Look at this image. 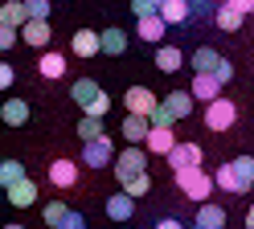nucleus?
I'll return each instance as SVG.
<instances>
[{
	"mask_svg": "<svg viewBox=\"0 0 254 229\" xmlns=\"http://www.w3.org/2000/svg\"><path fill=\"white\" fill-rule=\"evenodd\" d=\"M177 188H181V192H185L193 205H205V201L213 196L217 180H213L209 172H205L201 164H193V168H181V172H177Z\"/></svg>",
	"mask_w": 254,
	"mask_h": 229,
	"instance_id": "1",
	"label": "nucleus"
},
{
	"mask_svg": "<svg viewBox=\"0 0 254 229\" xmlns=\"http://www.w3.org/2000/svg\"><path fill=\"white\" fill-rule=\"evenodd\" d=\"M148 147L144 143H127L123 152L115 156V164H111V168H115V176H119V184H127V180L131 176H139V172H148Z\"/></svg>",
	"mask_w": 254,
	"mask_h": 229,
	"instance_id": "2",
	"label": "nucleus"
},
{
	"mask_svg": "<svg viewBox=\"0 0 254 229\" xmlns=\"http://www.w3.org/2000/svg\"><path fill=\"white\" fill-rule=\"evenodd\" d=\"M234 123H238V107L230 103L226 94L213 98V103H205V127L209 131H230Z\"/></svg>",
	"mask_w": 254,
	"mask_h": 229,
	"instance_id": "3",
	"label": "nucleus"
},
{
	"mask_svg": "<svg viewBox=\"0 0 254 229\" xmlns=\"http://www.w3.org/2000/svg\"><path fill=\"white\" fill-rule=\"evenodd\" d=\"M82 164L86 168H107V164H115V143H111V135H99V139H86L82 143Z\"/></svg>",
	"mask_w": 254,
	"mask_h": 229,
	"instance_id": "4",
	"label": "nucleus"
},
{
	"mask_svg": "<svg viewBox=\"0 0 254 229\" xmlns=\"http://www.w3.org/2000/svg\"><path fill=\"white\" fill-rule=\"evenodd\" d=\"M164 160H168V168H172V172H181V168H193V164H201L205 152H201V143H177Z\"/></svg>",
	"mask_w": 254,
	"mask_h": 229,
	"instance_id": "5",
	"label": "nucleus"
},
{
	"mask_svg": "<svg viewBox=\"0 0 254 229\" xmlns=\"http://www.w3.org/2000/svg\"><path fill=\"white\" fill-rule=\"evenodd\" d=\"M123 107H127V111H135V114H148V119H152V111L160 107V98H156L148 86H131V90L123 94Z\"/></svg>",
	"mask_w": 254,
	"mask_h": 229,
	"instance_id": "6",
	"label": "nucleus"
},
{
	"mask_svg": "<svg viewBox=\"0 0 254 229\" xmlns=\"http://www.w3.org/2000/svg\"><path fill=\"white\" fill-rule=\"evenodd\" d=\"M70 49H74L78 57H99L103 54V33L99 29H78L74 41H70Z\"/></svg>",
	"mask_w": 254,
	"mask_h": 229,
	"instance_id": "7",
	"label": "nucleus"
},
{
	"mask_svg": "<svg viewBox=\"0 0 254 229\" xmlns=\"http://www.w3.org/2000/svg\"><path fill=\"white\" fill-rule=\"evenodd\" d=\"M107 217L111 221H131L135 217V196L127 192V188L123 192H111L107 196Z\"/></svg>",
	"mask_w": 254,
	"mask_h": 229,
	"instance_id": "8",
	"label": "nucleus"
},
{
	"mask_svg": "<svg viewBox=\"0 0 254 229\" xmlns=\"http://www.w3.org/2000/svg\"><path fill=\"white\" fill-rule=\"evenodd\" d=\"M123 139L127 143H148V131H152V119L148 114H135V111H127V119H123Z\"/></svg>",
	"mask_w": 254,
	"mask_h": 229,
	"instance_id": "9",
	"label": "nucleus"
},
{
	"mask_svg": "<svg viewBox=\"0 0 254 229\" xmlns=\"http://www.w3.org/2000/svg\"><path fill=\"white\" fill-rule=\"evenodd\" d=\"M21 41L33 45V49H45V45H50V25H45L41 16H29V21L21 25Z\"/></svg>",
	"mask_w": 254,
	"mask_h": 229,
	"instance_id": "10",
	"label": "nucleus"
},
{
	"mask_svg": "<svg viewBox=\"0 0 254 229\" xmlns=\"http://www.w3.org/2000/svg\"><path fill=\"white\" fill-rule=\"evenodd\" d=\"M50 184L54 188H74L78 184V164L74 160H54L50 164Z\"/></svg>",
	"mask_w": 254,
	"mask_h": 229,
	"instance_id": "11",
	"label": "nucleus"
},
{
	"mask_svg": "<svg viewBox=\"0 0 254 229\" xmlns=\"http://www.w3.org/2000/svg\"><path fill=\"white\" fill-rule=\"evenodd\" d=\"M221 90H226V82H221L217 74H193V94L201 98V103H213V98H221Z\"/></svg>",
	"mask_w": 254,
	"mask_h": 229,
	"instance_id": "12",
	"label": "nucleus"
},
{
	"mask_svg": "<svg viewBox=\"0 0 254 229\" xmlns=\"http://www.w3.org/2000/svg\"><path fill=\"white\" fill-rule=\"evenodd\" d=\"M0 119H4L8 127H25L29 119H33V111H29V103H25V98H8V103L0 107Z\"/></svg>",
	"mask_w": 254,
	"mask_h": 229,
	"instance_id": "13",
	"label": "nucleus"
},
{
	"mask_svg": "<svg viewBox=\"0 0 254 229\" xmlns=\"http://www.w3.org/2000/svg\"><path fill=\"white\" fill-rule=\"evenodd\" d=\"M144 147H148L152 156H168L172 147H177V135H172V127H152V131H148V143H144Z\"/></svg>",
	"mask_w": 254,
	"mask_h": 229,
	"instance_id": "14",
	"label": "nucleus"
},
{
	"mask_svg": "<svg viewBox=\"0 0 254 229\" xmlns=\"http://www.w3.org/2000/svg\"><path fill=\"white\" fill-rule=\"evenodd\" d=\"M164 29H168V21H164L160 12H148V16H139V37H144V41L160 45V41H164Z\"/></svg>",
	"mask_w": 254,
	"mask_h": 229,
	"instance_id": "15",
	"label": "nucleus"
},
{
	"mask_svg": "<svg viewBox=\"0 0 254 229\" xmlns=\"http://www.w3.org/2000/svg\"><path fill=\"white\" fill-rule=\"evenodd\" d=\"M193 90H168L164 94V107L172 111V114H177V119H189V114H193Z\"/></svg>",
	"mask_w": 254,
	"mask_h": 229,
	"instance_id": "16",
	"label": "nucleus"
},
{
	"mask_svg": "<svg viewBox=\"0 0 254 229\" xmlns=\"http://www.w3.org/2000/svg\"><path fill=\"white\" fill-rule=\"evenodd\" d=\"M213 180H217V188H221V192H230V196H234V192H246V188H242V180H238L234 160H226V164H221V168L213 172Z\"/></svg>",
	"mask_w": 254,
	"mask_h": 229,
	"instance_id": "17",
	"label": "nucleus"
},
{
	"mask_svg": "<svg viewBox=\"0 0 254 229\" xmlns=\"http://www.w3.org/2000/svg\"><path fill=\"white\" fill-rule=\"evenodd\" d=\"M152 61H156V70H160V74H177L185 57H181V49H177V45H160Z\"/></svg>",
	"mask_w": 254,
	"mask_h": 229,
	"instance_id": "18",
	"label": "nucleus"
},
{
	"mask_svg": "<svg viewBox=\"0 0 254 229\" xmlns=\"http://www.w3.org/2000/svg\"><path fill=\"white\" fill-rule=\"evenodd\" d=\"M8 201L17 205V209H29V205L37 201V184H33V180H29V176H25V180H17V184L8 188Z\"/></svg>",
	"mask_w": 254,
	"mask_h": 229,
	"instance_id": "19",
	"label": "nucleus"
},
{
	"mask_svg": "<svg viewBox=\"0 0 254 229\" xmlns=\"http://www.w3.org/2000/svg\"><path fill=\"white\" fill-rule=\"evenodd\" d=\"M189 12H193V0H164V4H160V16L168 25H185Z\"/></svg>",
	"mask_w": 254,
	"mask_h": 229,
	"instance_id": "20",
	"label": "nucleus"
},
{
	"mask_svg": "<svg viewBox=\"0 0 254 229\" xmlns=\"http://www.w3.org/2000/svg\"><path fill=\"white\" fill-rule=\"evenodd\" d=\"M242 16H246V12H238V8L230 4V0H226V4H221V8L213 12V25H217L221 33H234V29H242Z\"/></svg>",
	"mask_w": 254,
	"mask_h": 229,
	"instance_id": "21",
	"label": "nucleus"
},
{
	"mask_svg": "<svg viewBox=\"0 0 254 229\" xmlns=\"http://www.w3.org/2000/svg\"><path fill=\"white\" fill-rule=\"evenodd\" d=\"M99 94H103V86H99V82H90V78H78V82H74V90H70V98H74L78 107H90Z\"/></svg>",
	"mask_w": 254,
	"mask_h": 229,
	"instance_id": "22",
	"label": "nucleus"
},
{
	"mask_svg": "<svg viewBox=\"0 0 254 229\" xmlns=\"http://www.w3.org/2000/svg\"><path fill=\"white\" fill-rule=\"evenodd\" d=\"M217 65H221V54L209 49V45H201L197 54H193V74H213Z\"/></svg>",
	"mask_w": 254,
	"mask_h": 229,
	"instance_id": "23",
	"label": "nucleus"
},
{
	"mask_svg": "<svg viewBox=\"0 0 254 229\" xmlns=\"http://www.w3.org/2000/svg\"><path fill=\"white\" fill-rule=\"evenodd\" d=\"M197 225H205V229H221V225H226V209L213 205V201H205V205L197 209Z\"/></svg>",
	"mask_w": 254,
	"mask_h": 229,
	"instance_id": "24",
	"label": "nucleus"
},
{
	"mask_svg": "<svg viewBox=\"0 0 254 229\" xmlns=\"http://www.w3.org/2000/svg\"><path fill=\"white\" fill-rule=\"evenodd\" d=\"M29 21V8H25V0H8L4 8H0V25H12V29H21Z\"/></svg>",
	"mask_w": 254,
	"mask_h": 229,
	"instance_id": "25",
	"label": "nucleus"
},
{
	"mask_svg": "<svg viewBox=\"0 0 254 229\" xmlns=\"http://www.w3.org/2000/svg\"><path fill=\"white\" fill-rule=\"evenodd\" d=\"M37 70H41V78H62V74H66V57H62V54H54V49H50V54H41Z\"/></svg>",
	"mask_w": 254,
	"mask_h": 229,
	"instance_id": "26",
	"label": "nucleus"
},
{
	"mask_svg": "<svg viewBox=\"0 0 254 229\" xmlns=\"http://www.w3.org/2000/svg\"><path fill=\"white\" fill-rule=\"evenodd\" d=\"M123 49H127V33L123 29H103V54L115 57V54H123Z\"/></svg>",
	"mask_w": 254,
	"mask_h": 229,
	"instance_id": "27",
	"label": "nucleus"
},
{
	"mask_svg": "<svg viewBox=\"0 0 254 229\" xmlns=\"http://www.w3.org/2000/svg\"><path fill=\"white\" fill-rule=\"evenodd\" d=\"M17 180H25V164L21 160H4V164H0V184L12 188Z\"/></svg>",
	"mask_w": 254,
	"mask_h": 229,
	"instance_id": "28",
	"label": "nucleus"
},
{
	"mask_svg": "<svg viewBox=\"0 0 254 229\" xmlns=\"http://www.w3.org/2000/svg\"><path fill=\"white\" fill-rule=\"evenodd\" d=\"M41 217H45V225H54V229H58L62 221H66V217H70V209H66V205H62V201H50V205H45V209H41Z\"/></svg>",
	"mask_w": 254,
	"mask_h": 229,
	"instance_id": "29",
	"label": "nucleus"
},
{
	"mask_svg": "<svg viewBox=\"0 0 254 229\" xmlns=\"http://www.w3.org/2000/svg\"><path fill=\"white\" fill-rule=\"evenodd\" d=\"M234 168H238V180H242V188L250 192V188H254V160H250V156H238V160H234Z\"/></svg>",
	"mask_w": 254,
	"mask_h": 229,
	"instance_id": "30",
	"label": "nucleus"
},
{
	"mask_svg": "<svg viewBox=\"0 0 254 229\" xmlns=\"http://www.w3.org/2000/svg\"><path fill=\"white\" fill-rule=\"evenodd\" d=\"M78 135H82V143H86V139H99V135H107V131H103V119L86 114V119L78 123Z\"/></svg>",
	"mask_w": 254,
	"mask_h": 229,
	"instance_id": "31",
	"label": "nucleus"
},
{
	"mask_svg": "<svg viewBox=\"0 0 254 229\" xmlns=\"http://www.w3.org/2000/svg\"><path fill=\"white\" fill-rule=\"evenodd\" d=\"M123 188L131 192V196H144V192H152V176H148V172H139V176H131V180H127Z\"/></svg>",
	"mask_w": 254,
	"mask_h": 229,
	"instance_id": "32",
	"label": "nucleus"
},
{
	"mask_svg": "<svg viewBox=\"0 0 254 229\" xmlns=\"http://www.w3.org/2000/svg\"><path fill=\"white\" fill-rule=\"evenodd\" d=\"M172 123H177V114H172V111L164 107V98H160V107L152 111V127H172Z\"/></svg>",
	"mask_w": 254,
	"mask_h": 229,
	"instance_id": "33",
	"label": "nucleus"
},
{
	"mask_svg": "<svg viewBox=\"0 0 254 229\" xmlns=\"http://www.w3.org/2000/svg\"><path fill=\"white\" fill-rule=\"evenodd\" d=\"M21 41V29H12V25H0V49H12Z\"/></svg>",
	"mask_w": 254,
	"mask_h": 229,
	"instance_id": "34",
	"label": "nucleus"
},
{
	"mask_svg": "<svg viewBox=\"0 0 254 229\" xmlns=\"http://www.w3.org/2000/svg\"><path fill=\"white\" fill-rule=\"evenodd\" d=\"M82 111H86V114H94V119H103V114L111 111V98H107V94H99V98H94L90 107H82Z\"/></svg>",
	"mask_w": 254,
	"mask_h": 229,
	"instance_id": "35",
	"label": "nucleus"
},
{
	"mask_svg": "<svg viewBox=\"0 0 254 229\" xmlns=\"http://www.w3.org/2000/svg\"><path fill=\"white\" fill-rule=\"evenodd\" d=\"M25 8H29V16H50V0H25Z\"/></svg>",
	"mask_w": 254,
	"mask_h": 229,
	"instance_id": "36",
	"label": "nucleus"
},
{
	"mask_svg": "<svg viewBox=\"0 0 254 229\" xmlns=\"http://www.w3.org/2000/svg\"><path fill=\"white\" fill-rule=\"evenodd\" d=\"M131 12L135 16H148V12H160V4H156V0H131Z\"/></svg>",
	"mask_w": 254,
	"mask_h": 229,
	"instance_id": "37",
	"label": "nucleus"
},
{
	"mask_svg": "<svg viewBox=\"0 0 254 229\" xmlns=\"http://www.w3.org/2000/svg\"><path fill=\"white\" fill-rule=\"evenodd\" d=\"M58 229H86V221H82V213H74V209H70V217L62 221Z\"/></svg>",
	"mask_w": 254,
	"mask_h": 229,
	"instance_id": "38",
	"label": "nucleus"
},
{
	"mask_svg": "<svg viewBox=\"0 0 254 229\" xmlns=\"http://www.w3.org/2000/svg\"><path fill=\"white\" fill-rule=\"evenodd\" d=\"M152 229H189V225H181L177 217H160V221H156Z\"/></svg>",
	"mask_w": 254,
	"mask_h": 229,
	"instance_id": "39",
	"label": "nucleus"
},
{
	"mask_svg": "<svg viewBox=\"0 0 254 229\" xmlns=\"http://www.w3.org/2000/svg\"><path fill=\"white\" fill-rule=\"evenodd\" d=\"M213 74H217V78H221V82H230V78H234V65H230V61H226V57H221V65H217V70H213Z\"/></svg>",
	"mask_w": 254,
	"mask_h": 229,
	"instance_id": "40",
	"label": "nucleus"
},
{
	"mask_svg": "<svg viewBox=\"0 0 254 229\" xmlns=\"http://www.w3.org/2000/svg\"><path fill=\"white\" fill-rule=\"evenodd\" d=\"M0 86H12V65H0Z\"/></svg>",
	"mask_w": 254,
	"mask_h": 229,
	"instance_id": "41",
	"label": "nucleus"
},
{
	"mask_svg": "<svg viewBox=\"0 0 254 229\" xmlns=\"http://www.w3.org/2000/svg\"><path fill=\"white\" fill-rule=\"evenodd\" d=\"M230 4H234L238 12H254V0H230Z\"/></svg>",
	"mask_w": 254,
	"mask_h": 229,
	"instance_id": "42",
	"label": "nucleus"
},
{
	"mask_svg": "<svg viewBox=\"0 0 254 229\" xmlns=\"http://www.w3.org/2000/svg\"><path fill=\"white\" fill-rule=\"evenodd\" d=\"M246 225H254V201H250V213H246Z\"/></svg>",
	"mask_w": 254,
	"mask_h": 229,
	"instance_id": "43",
	"label": "nucleus"
},
{
	"mask_svg": "<svg viewBox=\"0 0 254 229\" xmlns=\"http://www.w3.org/2000/svg\"><path fill=\"white\" fill-rule=\"evenodd\" d=\"M193 4H197V8H205V4H209V0H193Z\"/></svg>",
	"mask_w": 254,
	"mask_h": 229,
	"instance_id": "44",
	"label": "nucleus"
},
{
	"mask_svg": "<svg viewBox=\"0 0 254 229\" xmlns=\"http://www.w3.org/2000/svg\"><path fill=\"white\" fill-rule=\"evenodd\" d=\"M4 229H25V225H4Z\"/></svg>",
	"mask_w": 254,
	"mask_h": 229,
	"instance_id": "45",
	"label": "nucleus"
},
{
	"mask_svg": "<svg viewBox=\"0 0 254 229\" xmlns=\"http://www.w3.org/2000/svg\"><path fill=\"white\" fill-rule=\"evenodd\" d=\"M189 229H205V225H197V221H193V225H189Z\"/></svg>",
	"mask_w": 254,
	"mask_h": 229,
	"instance_id": "46",
	"label": "nucleus"
},
{
	"mask_svg": "<svg viewBox=\"0 0 254 229\" xmlns=\"http://www.w3.org/2000/svg\"><path fill=\"white\" fill-rule=\"evenodd\" d=\"M246 229H254V225H246Z\"/></svg>",
	"mask_w": 254,
	"mask_h": 229,
	"instance_id": "47",
	"label": "nucleus"
}]
</instances>
